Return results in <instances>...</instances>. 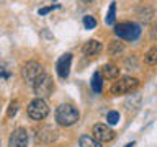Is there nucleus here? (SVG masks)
I'll return each mask as SVG.
<instances>
[{"instance_id": "nucleus-17", "label": "nucleus", "mask_w": 157, "mask_h": 147, "mask_svg": "<svg viewBox=\"0 0 157 147\" xmlns=\"http://www.w3.org/2000/svg\"><path fill=\"white\" fill-rule=\"evenodd\" d=\"M115 20H116V3H115V2H111L105 23H106V24H115Z\"/></svg>"}, {"instance_id": "nucleus-6", "label": "nucleus", "mask_w": 157, "mask_h": 147, "mask_svg": "<svg viewBox=\"0 0 157 147\" xmlns=\"http://www.w3.org/2000/svg\"><path fill=\"white\" fill-rule=\"evenodd\" d=\"M41 74H44V70H43V66L39 62H36V61H29V62H26V64H23V67H21V75H23V78L26 80L28 83H34V80L41 75Z\"/></svg>"}, {"instance_id": "nucleus-26", "label": "nucleus", "mask_w": 157, "mask_h": 147, "mask_svg": "<svg viewBox=\"0 0 157 147\" xmlns=\"http://www.w3.org/2000/svg\"><path fill=\"white\" fill-rule=\"evenodd\" d=\"M82 2H92V0H82Z\"/></svg>"}, {"instance_id": "nucleus-12", "label": "nucleus", "mask_w": 157, "mask_h": 147, "mask_svg": "<svg viewBox=\"0 0 157 147\" xmlns=\"http://www.w3.org/2000/svg\"><path fill=\"white\" fill-rule=\"evenodd\" d=\"M100 51H101V43L97 41V39H90L83 44V54L87 57H95Z\"/></svg>"}, {"instance_id": "nucleus-16", "label": "nucleus", "mask_w": 157, "mask_h": 147, "mask_svg": "<svg viewBox=\"0 0 157 147\" xmlns=\"http://www.w3.org/2000/svg\"><path fill=\"white\" fill-rule=\"evenodd\" d=\"M144 62L147 66H157V44L144 54Z\"/></svg>"}, {"instance_id": "nucleus-9", "label": "nucleus", "mask_w": 157, "mask_h": 147, "mask_svg": "<svg viewBox=\"0 0 157 147\" xmlns=\"http://www.w3.org/2000/svg\"><path fill=\"white\" fill-rule=\"evenodd\" d=\"M71 64H72V54H64V56L57 61L56 70H57V75L61 78L69 77V74H71Z\"/></svg>"}, {"instance_id": "nucleus-27", "label": "nucleus", "mask_w": 157, "mask_h": 147, "mask_svg": "<svg viewBox=\"0 0 157 147\" xmlns=\"http://www.w3.org/2000/svg\"><path fill=\"white\" fill-rule=\"evenodd\" d=\"M0 147H2V144H0Z\"/></svg>"}, {"instance_id": "nucleus-14", "label": "nucleus", "mask_w": 157, "mask_h": 147, "mask_svg": "<svg viewBox=\"0 0 157 147\" xmlns=\"http://www.w3.org/2000/svg\"><path fill=\"white\" fill-rule=\"evenodd\" d=\"M78 145L80 147H101V142H98L90 134H82L80 139H78Z\"/></svg>"}, {"instance_id": "nucleus-3", "label": "nucleus", "mask_w": 157, "mask_h": 147, "mask_svg": "<svg viewBox=\"0 0 157 147\" xmlns=\"http://www.w3.org/2000/svg\"><path fill=\"white\" fill-rule=\"evenodd\" d=\"M115 34L118 38L126 39V41H136L141 34V26L132 21H123L115 26Z\"/></svg>"}, {"instance_id": "nucleus-13", "label": "nucleus", "mask_w": 157, "mask_h": 147, "mask_svg": "<svg viewBox=\"0 0 157 147\" xmlns=\"http://www.w3.org/2000/svg\"><path fill=\"white\" fill-rule=\"evenodd\" d=\"M123 51H124V44H123L121 41H118V39H113V41H110V44H108V54L113 57H118L121 56Z\"/></svg>"}, {"instance_id": "nucleus-20", "label": "nucleus", "mask_w": 157, "mask_h": 147, "mask_svg": "<svg viewBox=\"0 0 157 147\" xmlns=\"http://www.w3.org/2000/svg\"><path fill=\"white\" fill-rule=\"evenodd\" d=\"M152 15H154V10L149 8V7H146L144 10H139V18L144 20V21H149Z\"/></svg>"}, {"instance_id": "nucleus-23", "label": "nucleus", "mask_w": 157, "mask_h": 147, "mask_svg": "<svg viewBox=\"0 0 157 147\" xmlns=\"http://www.w3.org/2000/svg\"><path fill=\"white\" fill-rule=\"evenodd\" d=\"M8 77H10V74L3 67H0V78H8Z\"/></svg>"}, {"instance_id": "nucleus-8", "label": "nucleus", "mask_w": 157, "mask_h": 147, "mask_svg": "<svg viewBox=\"0 0 157 147\" xmlns=\"http://www.w3.org/2000/svg\"><path fill=\"white\" fill-rule=\"evenodd\" d=\"M8 147H28V132L23 127H17L8 137Z\"/></svg>"}, {"instance_id": "nucleus-4", "label": "nucleus", "mask_w": 157, "mask_h": 147, "mask_svg": "<svg viewBox=\"0 0 157 147\" xmlns=\"http://www.w3.org/2000/svg\"><path fill=\"white\" fill-rule=\"evenodd\" d=\"M34 93L38 95V98H48L51 96V93L54 92V80L51 75L48 74H41L33 83Z\"/></svg>"}, {"instance_id": "nucleus-7", "label": "nucleus", "mask_w": 157, "mask_h": 147, "mask_svg": "<svg viewBox=\"0 0 157 147\" xmlns=\"http://www.w3.org/2000/svg\"><path fill=\"white\" fill-rule=\"evenodd\" d=\"M93 137L98 142H110L115 139V131L111 129L108 124H95L93 126Z\"/></svg>"}, {"instance_id": "nucleus-18", "label": "nucleus", "mask_w": 157, "mask_h": 147, "mask_svg": "<svg viewBox=\"0 0 157 147\" xmlns=\"http://www.w3.org/2000/svg\"><path fill=\"white\" fill-rule=\"evenodd\" d=\"M83 26H85V29H93L97 26V18L92 17V15H85L83 17Z\"/></svg>"}, {"instance_id": "nucleus-21", "label": "nucleus", "mask_w": 157, "mask_h": 147, "mask_svg": "<svg viewBox=\"0 0 157 147\" xmlns=\"http://www.w3.org/2000/svg\"><path fill=\"white\" fill-rule=\"evenodd\" d=\"M17 111H18V101H12L10 103V106H8V118H12V116H15L17 115Z\"/></svg>"}, {"instance_id": "nucleus-15", "label": "nucleus", "mask_w": 157, "mask_h": 147, "mask_svg": "<svg viewBox=\"0 0 157 147\" xmlns=\"http://www.w3.org/2000/svg\"><path fill=\"white\" fill-rule=\"evenodd\" d=\"M90 85H92V90L95 92V93H101V90H103V77H101L100 72L93 74Z\"/></svg>"}, {"instance_id": "nucleus-1", "label": "nucleus", "mask_w": 157, "mask_h": 147, "mask_svg": "<svg viewBox=\"0 0 157 147\" xmlns=\"http://www.w3.org/2000/svg\"><path fill=\"white\" fill-rule=\"evenodd\" d=\"M78 118H80V115H78L77 108L74 105H69V103H62V105H59L57 110H56V121L61 126L67 127V126L75 124L78 121Z\"/></svg>"}, {"instance_id": "nucleus-2", "label": "nucleus", "mask_w": 157, "mask_h": 147, "mask_svg": "<svg viewBox=\"0 0 157 147\" xmlns=\"http://www.w3.org/2000/svg\"><path fill=\"white\" fill-rule=\"evenodd\" d=\"M139 87V80L136 77H118L116 82L110 87V93L111 95H126V93H131L132 90Z\"/></svg>"}, {"instance_id": "nucleus-28", "label": "nucleus", "mask_w": 157, "mask_h": 147, "mask_svg": "<svg viewBox=\"0 0 157 147\" xmlns=\"http://www.w3.org/2000/svg\"><path fill=\"white\" fill-rule=\"evenodd\" d=\"M0 108H2V106H0Z\"/></svg>"}, {"instance_id": "nucleus-25", "label": "nucleus", "mask_w": 157, "mask_h": 147, "mask_svg": "<svg viewBox=\"0 0 157 147\" xmlns=\"http://www.w3.org/2000/svg\"><path fill=\"white\" fill-rule=\"evenodd\" d=\"M124 147H134V142H131V144H128V145H124Z\"/></svg>"}, {"instance_id": "nucleus-19", "label": "nucleus", "mask_w": 157, "mask_h": 147, "mask_svg": "<svg viewBox=\"0 0 157 147\" xmlns=\"http://www.w3.org/2000/svg\"><path fill=\"white\" fill-rule=\"evenodd\" d=\"M106 121H108V124H111V126H115L120 123V115H118V111H110L106 115Z\"/></svg>"}, {"instance_id": "nucleus-10", "label": "nucleus", "mask_w": 157, "mask_h": 147, "mask_svg": "<svg viewBox=\"0 0 157 147\" xmlns=\"http://www.w3.org/2000/svg\"><path fill=\"white\" fill-rule=\"evenodd\" d=\"M36 137H38V141H41V142H46V144H49V142L56 141L57 132H56V129H52L51 126H43V127H39V129H38Z\"/></svg>"}, {"instance_id": "nucleus-11", "label": "nucleus", "mask_w": 157, "mask_h": 147, "mask_svg": "<svg viewBox=\"0 0 157 147\" xmlns=\"http://www.w3.org/2000/svg\"><path fill=\"white\" fill-rule=\"evenodd\" d=\"M101 77L106 78V80H115V78L120 77V67L115 66V64H105V66L101 67Z\"/></svg>"}, {"instance_id": "nucleus-24", "label": "nucleus", "mask_w": 157, "mask_h": 147, "mask_svg": "<svg viewBox=\"0 0 157 147\" xmlns=\"http://www.w3.org/2000/svg\"><path fill=\"white\" fill-rule=\"evenodd\" d=\"M51 10H52V7H46V8H41V10H39V15H46L48 12H51Z\"/></svg>"}, {"instance_id": "nucleus-5", "label": "nucleus", "mask_w": 157, "mask_h": 147, "mask_svg": "<svg viewBox=\"0 0 157 147\" xmlns=\"http://www.w3.org/2000/svg\"><path fill=\"white\" fill-rule=\"evenodd\" d=\"M49 115V106L43 98H34L28 105V116L34 121H41Z\"/></svg>"}, {"instance_id": "nucleus-22", "label": "nucleus", "mask_w": 157, "mask_h": 147, "mask_svg": "<svg viewBox=\"0 0 157 147\" xmlns=\"http://www.w3.org/2000/svg\"><path fill=\"white\" fill-rule=\"evenodd\" d=\"M151 39H157V23H154L151 28Z\"/></svg>"}]
</instances>
